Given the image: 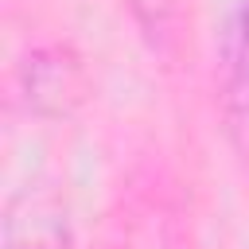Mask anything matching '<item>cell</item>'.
Masks as SVG:
<instances>
[{"label":"cell","instance_id":"1","mask_svg":"<svg viewBox=\"0 0 249 249\" xmlns=\"http://www.w3.org/2000/svg\"><path fill=\"white\" fill-rule=\"evenodd\" d=\"M89 82L86 70L78 62V54H70L66 47H43L35 54H27L23 62V93L27 105L43 117H70L82 97H86Z\"/></svg>","mask_w":249,"mask_h":249},{"label":"cell","instance_id":"2","mask_svg":"<svg viewBox=\"0 0 249 249\" xmlns=\"http://www.w3.org/2000/svg\"><path fill=\"white\" fill-rule=\"evenodd\" d=\"M4 237H8V249H70V226H66L62 202L51 191L23 187L8 202Z\"/></svg>","mask_w":249,"mask_h":249},{"label":"cell","instance_id":"3","mask_svg":"<svg viewBox=\"0 0 249 249\" xmlns=\"http://www.w3.org/2000/svg\"><path fill=\"white\" fill-rule=\"evenodd\" d=\"M226 97L237 124L249 128V0L237 4L226 31Z\"/></svg>","mask_w":249,"mask_h":249}]
</instances>
